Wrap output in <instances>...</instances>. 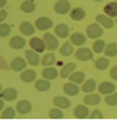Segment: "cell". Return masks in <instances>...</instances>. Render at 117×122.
<instances>
[{
  "instance_id": "6da1fadb",
  "label": "cell",
  "mask_w": 117,
  "mask_h": 122,
  "mask_svg": "<svg viewBox=\"0 0 117 122\" xmlns=\"http://www.w3.org/2000/svg\"><path fill=\"white\" fill-rule=\"evenodd\" d=\"M104 32V28L101 27L100 24H89L86 27V37L88 38H92V40H97V38H101Z\"/></svg>"
},
{
  "instance_id": "7a4b0ae2",
  "label": "cell",
  "mask_w": 117,
  "mask_h": 122,
  "mask_svg": "<svg viewBox=\"0 0 117 122\" xmlns=\"http://www.w3.org/2000/svg\"><path fill=\"white\" fill-rule=\"evenodd\" d=\"M42 40H44V43H46V49L48 51H54V50L59 49V40H57V37L54 36V34H50V32L46 31Z\"/></svg>"
},
{
  "instance_id": "3957f363",
  "label": "cell",
  "mask_w": 117,
  "mask_h": 122,
  "mask_svg": "<svg viewBox=\"0 0 117 122\" xmlns=\"http://www.w3.org/2000/svg\"><path fill=\"white\" fill-rule=\"evenodd\" d=\"M70 2L69 0H57L54 3V12L59 15H66L70 12Z\"/></svg>"
},
{
  "instance_id": "277c9868",
  "label": "cell",
  "mask_w": 117,
  "mask_h": 122,
  "mask_svg": "<svg viewBox=\"0 0 117 122\" xmlns=\"http://www.w3.org/2000/svg\"><path fill=\"white\" fill-rule=\"evenodd\" d=\"M35 28L40 31H48L50 28H53V21L47 16H40V18L35 21Z\"/></svg>"
},
{
  "instance_id": "5b68a950",
  "label": "cell",
  "mask_w": 117,
  "mask_h": 122,
  "mask_svg": "<svg viewBox=\"0 0 117 122\" xmlns=\"http://www.w3.org/2000/svg\"><path fill=\"white\" fill-rule=\"evenodd\" d=\"M75 56L78 60H82V62H85V60H91L94 57V51L91 49H86V47H80L75 51Z\"/></svg>"
},
{
  "instance_id": "8992f818",
  "label": "cell",
  "mask_w": 117,
  "mask_h": 122,
  "mask_svg": "<svg viewBox=\"0 0 117 122\" xmlns=\"http://www.w3.org/2000/svg\"><path fill=\"white\" fill-rule=\"evenodd\" d=\"M63 91H65L66 96H70V97H73V96H78V94H79L80 87H79V84H76V82L69 81V82H66L65 85H63Z\"/></svg>"
},
{
  "instance_id": "52a82bcc",
  "label": "cell",
  "mask_w": 117,
  "mask_h": 122,
  "mask_svg": "<svg viewBox=\"0 0 117 122\" xmlns=\"http://www.w3.org/2000/svg\"><path fill=\"white\" fill-rule=\"evenodd\" d=\"M25 57H26V62H28V65H31V66H37V65L41 63V59H40L38 53H37L35 50H32V49L25 51Z\"/></svg>"
},
{
  "instance_id": "ba28073f",
  "label": "cell",
  "mask_w": 117,
  "mask_h": 122,
  "mask_svg": "<svg viewBox=\"0 0 117 122\" xmlns=\"http://www.w3.org/2000/svg\"><path fill=\"white\" fill-rule=\"evenodd\" d=\"M26 65H28L26 59L15 57V59H12V62H10V69H12V71H16V72H22L23 69L26 68Z\"/></svg>"
},
{
  "instance_id": "9c48e42d",
  "label": "cell",
  "mask_w": 117,
  "mask_h": 122,
  "mask_svg": "<svg viewBox=\"0 0 117 122\" xmlns=\"http://www.w3.org/2000/svg\"><path fill=\"white\" fill-rule=\"evenodd\" d=\"M95 19H97V22L100 24L103 28H105V30H110V28L114 27V21H113V18L107 16L105 13H104V15H97Z\"/></svg>"
},
{
  "instance_id": "30bf717a",
  "label": "cell",
  "mask_w": 117,
  "mask_h": 122,
  "mask_svg": "<svg viewBox=\"0 0 117 122\" xmlns=\"http://www.w3.org/2000/svg\"><path fill=\"white\" fill-rule=\"evenodd\" d=\"M29 46L32 50H35L37 53H42L46 50V43H44L42 38H38V37H32L29 40Z\"/></svg>"
},
{
  "instance_id": "8fae6325",
  "label": "cell",
  "mask_w": 117,
  "mask_h": 122,
  "mask_svg": "<svg viewBox=\"0 0 117 122\" xmlns=\"http://www.w3.org/2000/svg\"><path fill=\"white\" fill-rule=\"evenodd\" d=\"M100 102H101V94H95L94 91L86 93V96L84 97V103L86 106H97V104H100Z\"/></svg>"
},
{
  "instance_id": "7c38bea8",
  "label": "cell",
  "mask_w": 117,
  "mask_h": 122,
  "mask_svg": "<svg viewBox=\"0 0 117 122\" xmlns=\"http://www.w3.org/2000/svg\"><path fill=\"white\" fill-rule=\"evenodd\" d=\"M15 109H16L18 113H21V115H28V113L32 110V104L28 100H21V102H18Z\"/></svg>"
},
{
  "instance_id": "4fadbf2b",
  "label": "cell",
  "mask_w": 117,
  "mask_h": 122,
  "mask_svg": "<svg viewBox=\"0 0 117 122\" xmlns=\"http://www.w3.org/2000/svg\"><path fill=\"white\" fill-rule=\"evenodd\" d=\"M73 115L78 119H86V118H89V109L86 104H78L73 110Z\"/></svg>"
},
{
  "instance_id": "5bb4252c",
  "label": "cell",
  "mask_w": 117,
  "mask_h": 122,
  "mask_svg": "<svg viewBox=\"0 0 117 122\" xmlns=\"http://www.w3.org/2000/svg\"><path fill=\"white\" fill-rule=\"evenodd\" d=\"M116 91V85L113 82H108V81H103L100 85H98V93L103 94V96H107V94H111Z\"/></svg>"
},
{
  "instance_id": "9a60e30c",
  "label": "cell",
  "mask_w": 117,
  "mask_h": 122,
  "mask_svg": "<svg viewBox=\"0 0 117 122\" xmlns=\"http://www.w3.org/2000/svg\"><path fill=\"white\" fill-rule=\"evenodd\" d=\"M0 97L3 100H6V102H12V100H15L18 97V90L13 88V87L5 88V90H2V93H0Z\"/></svg>"
},
{
  "instance_id": "2e32d148",
  "label": "cell",
  "mask_w": 117,
  "mask_h": 122,
  "mask_svg": "<svg viewBox=\"0 0 117 122\" xmlns=\"http://www.w3.org/2000/svg\"><path fill=\"white\" fill-rule=\"evenodd\" d=\"M69 27L66 24H57L54 27V36L57 38H67L69 37Z\"/></svg>"
},
{
  "instance_id": "e0dca14e",
  "label": "cell",
  "mask_w": 117,
  "mask_h": 122,
  "mask_svg": "<svg viewBox=\"0 0 117 122\" xmlns=\"http://www.w3.org/2000/svg\"><path fill=\"white\" fill-rule=\"evenodd\" d=\"M25 44H26V41H25V38L21 37V36H15V37L10 38V41H9V46H10L12 49H15V50H21V49H23Z\"/></svg>"
},
{
  "instance_id": "ac0fdd59",
  "label": "cell",
  "mask_w": 117,
  "mask_h": 122,
  "mask_svg": "<svg viewBox=\"0 0 117 122\" xmlns=\"http://www.w3.org/2000/svg\"><path fill=\"white\" fill-rule=\"evenodd\" d=\"M70 43L73 46H79V47H82L85 43H86V36H84L82 32H73L70 36Z\"/></svg>"
},
{
  "instance_id": "d6986e66",
  "label": "cell",
  "mask_w": 117,
  "mask_h": 122,
  "mask_svg": "<svg viewBox=\"0 0 117 122\" xmlns=\"http://www.w3.org/2000/svg\"><path fill=\"white\" fill-rule=\"evenodd\" d=\"M41 75H42V78H46V80H54V78L59 76V71L53 66H44Z\"/></svg>"
},
{
  "instance_id": "ffe728a7",
  "label": "cell",
  "mask_w": 117,
  "mask_h": 122,
  "mask_svg": "<svg viewBox=\"0 0 117 122\" xmlns=\"http://www.w3.org/2000/svg\"><path fill=\"white\" fill-rule=\"evenodd\" d=\"M35 78H37V72L34 71V69H23L22 74H21V80L23 82H34Z\"/></svg>"
},
{
  "instance_id": "44dd1931",
  "label": "cell",
  "mask_w": 117,
  "mask_h": 122,
  "mask_svg": "<svg viewBox=\"0 0 117 122\" xmlns=\"http://www.w3.org/2000/svg\"><path fill=\"white\" fill-rule=\"evenodd\" d=\"M53 103H54V106H57L60 109H69L70 107V100L67 97H63V96H56L53 99Z\"/></svg>"
},
{
  "instance_id": "7402d4cb",
  "label": "cell",
  "mask_w": 117,
  "mask_h": 122,
  "mask_svg": "<svg viewBox=\"0 0 117 122\" xmlns=\"http://www.w3.org/2000/svg\"><path fill=\"white\" fill-rule=\"evenodd\" d=\"M34 82H35L34 84L35 90H38V91H48L51 88L50 80H46V78H42V80H35Z\"/></svg>"
},
{
  "instance_id": "603a6c76",
  "label": "cell",
  "mask_w": 117,
  "mask_h": 122,
  "mask_svg": "<svg viewBox=\"0 0 117 122\" xmlns=\"http://www.w3.org/2000/svg\"><path fill=\"white\" fill-rule=\"evenodd\" d=\"M69 13H70V18L73 21H82L86 16V13H85V10L82 9V7H72Z\"/></svg>"
},
{
  "instance_id": "cb8c5ba5",
  "label": "cell",
  "mask_w": 117,
  "mask_h": 122,
  "mask_svg": "<svg viewBox=\"0 0 117 122\" xmlns=\"http://www.w3.org/2000/svg\"><path fill=\"white\" fill-rule=\"evenodd\" d=\"M19 31L23 34V36H34V32H35V27H34L31 22L25 21V22H22V24L19 25Z\"/></svg>"
},
{
  "instance_id": "d4e9b609",
  "label": "cell",
  "mask_w": 117,
  "mask_h": 122,
  "mask_svg": "<svg viewBox=\"0 0 117 122\" xmlns=\"http://www.w3.org/2000/svg\"><path fill=\"white\" fill-rule=\"evenodd\" d=\"M104 13L107 16H110V18H116L117 16V2H113L111 3H107L104 6Z\"/></svg>"
},
{
  "instance_id": "484cf974",
  "label": "cell",
  "mask_w": 117,
  "mask_h": 122,
  "mask_svg": "<svg viewBox=\"0 0 117 122\" xmlns=\"http://www.w3.org/2000/svg\"><path fill=\"white\" fill-rule=\"evenodd\" d=\"M76 69V63H73V62H69V63H66V65H63L61 66V71H60V76L61 78H67L72 72H73Z\"/></svg>"
},
{
  "instance_id": "4316f807",
  "label": "cell",
  "mask_w": 117,
  "mask_h": 122,
  "mask_svg": "<svg viewBox=\"0 0 117 122\" xmlns=\"http://www.w3.org/2000/svg\"><path fill=\"white\" fill-rule=\"evenodd\" d=\"M67 78H69L72 82H76V84H82V82L86 80V78H85V74H84L82 71H73Z\"/></svg>"
},
{
  "instance_id": "83f0119b",
  "label": "cell",
  "mask_w": 117,
  "mask_h": 122,
  "mask_svg": "<svg viewBox=\"0 0 117 122\" xmlns=\"http://www.w3.org/2000/svg\"><path fill=\"white\" fill-rule=\"evenodd\" d=\"M73 51H75V50H73V44H72L70 41L63 43V44L60 46V49H59V53H60L61 56H70Z\"/></svg>"
},
{
  "instance_id": "f1b7e54d",
  "label": "cell",
  "mask_w": 117,
  "mask_h": 122,
  "mask_svg": "<svg viewBox=\"0 0 117 122\" xmlns=\"http://www.w3.org/2000/svg\"><path fill=\"white\" fill-rule=\"evenodd\" d=\"M108 65H110V60H108L107 56L100 57V59H97L94 62V66H95V69H98V71H105V69L108 68Z\"/></svg>"
},
{
  "instance_id": "f546056e",
  "label": "cell",
  "mask_w": 117,
  "mask_h": 122,
  "mask_svg": "<svg viewBox=\"0 0 117 122\" xmlns=\"http://www.w3.org/2000/svg\"><path fill=\"white\" fill-rule=\"evenodd\" d=\"M95 88H97V82L92 78H88V80H85L82 82V91L84 93H92Z\"/></svg>"
},
{
  "instance_id": "4dcf8cb0",
  "label": "cell",
  "mask_w": 117,
  "mask_h": 122,
  "mask_svg": "<svg viewBox=\"0 0 117 122\" xmlns=\"http://www.w3.org/2000/svg\"><path fill=\"white\" fill-rule=\"evenodd\" d=\"M35 7H37V5H35L34 0H25V2L21 3V10L25 13H32L35 10Z\"/></svg>"
},
{
  "instance_id": "1f68e13d",
  "label": "cell",
  "mask_w": 117,
  "mask_h": 122,
  "mask_svg": "<svg viewBox=\"0 0 117 122\" xmlns=\"http://www.w3.org/2000/svg\"><path fill=\"white\" fill-rule=\"evenodd\" d=\"M104 53L107 57H114L117 56V43H108L104 47Z\"/></svg>"
},
{
  "instance_id": "d6a6232c",
  "label": "cell",
  "mask_w": 117,
  "mask_h": 122,
  "mask_svg": "<svg viewBox=\"0 0 117 122\" xmlns=\"http://www.w3.org/2000/svg\"><path fill=\"white\" fill-rule=\"evenodd\" d=\"M56 63V56H54V53H47L46 56H42V59H41V65L42 66H51V65H54Z\"/></svg>"
},
{
  "instance_id": "836d02e7",
  "label": "cell",
  "mask_w": 117,
  "mask_h": 122,
  "mask_svg": "<svg viewBox=\"0 0 117 122\" xmlns=\"http://www.w3.org/2000/svg\"><path fill=\"white\" fill-rule=\"evenodd\" d=\"M63 116H65V113H63V109H60V107H53V109H50V112H48V118L50 119H61Z\"/></svg>"
},
{
  "instance_id": "e575fe53",
  "label": "cell",
  "mask_w": 117,
  "mask_h": 122,
  "mask_svg": "<svg viewBox=\"0 0 117 122\" xmlns=\"http://www.w3.org/2000/svg\"><path fill=\"white\" fill-rule=\"evenodd\" d=\"M104 47H105V41L101 40V38H97V40L94 41V44H92L94 53H103V51H104Z\"/></svg>"
},
{
  "instance_id": "d590c367",
  "label": "cell",
  "mask_w": 117,
  "mask_h": 122,
  "mask_svg": "<svg viewBox=\"0 0 117 122\" xmlns=\"http://www.w3.org/2000/svg\"><path fill=\"white\" fill-rule=\"evenodd\" d=\"M15 115H16V109H13V107H3V110H2L3 119H13Z\"/></svg>"
},
{
  "instance_id": "8d00e7d4",
  "label": "cell",
  "mask_w": 117,
  "mask_h": 122,
  "mask_svg": "<svg viewBox=\"0 0 117 122\" xmlns=\"http://www.w3.org/2000/svg\"><path fill=\"white\" fill-rule=\"evenodd\" d=\"M10 30H12V27H10L9 24H5V22H2V24H0V38L7 37L9 34H10Z\"/></svg>"
},
{
  "instance_id": "74e56055",
  "label": "cell",
  "mask_w": 117,
  "mask_h": 122,
  "mask_svg": "<svg viewBox=\"0 0 117 122\" xmlns=\"http://www.w3.org/2000/svg\"><path fill=\"white\" fill-rule=\"evenodd\" d=\"M105 103L108 106H117V91L111 93V94H107L105 96Z\"/></svg>"
},
{
  "instance_id": "f35d334b",
  "label": "cell",
  "mask_w": 117,
  "mask_h": 122,
  "mask_svg": "<svg viewBox=\"0 0 117 122\" xmlns=\"http://www.w3.org/2000/svg\"><path fill=\"white\" fill-rule=\"evenodd\" d=\"M89 118L91 119H103L104 115L101 110H92V112H89Z\"/></svg>"
},
{
  "instance_id": "ab89813d",
  "label": "cell",
  "mask_w": 117,
  "mask_h": 122,
  "mask_svg": "<svg viewBox=\"0 0 117 122\" xmlns=\"http://www.w3.org/2000/svg\"><path fill=\"white\" fill-rule=\"evenodd\" d=\"M110 76L113 78V80H116V81H117V65H116V66H113V68L110 69Z\"/></svg>"
},
{
  "instance_id": "60d3db41",
  "label": "cell",
  "mask_w": 117,
  "mask_h": 122,
  "mask_svg": "<svg viewBox=\"0 0 117 122\" xmlns=\"http://www.w3.org/2000/svg\"><path fill=\"white\" fill-rule=\"evenodd\" d=\"M6 18H7V12L5 9H0V24H2Z\"/></svg>"
},
{
  "instance_id": "b9f144b4",
  "label": "cell",
  "mask_w": 117,
  "mask_h": 122,
  "mask_svg": "<svg viewBox=\"0 0 117 122\" xmlns=\"http://www.w3.org/2000/svg\"><path fill=\"white\" fill-rule=\"evenodd\" d=\"M6 3H7V0H0V9H3L6 6Z\"/></svg>"
},
{
  "instance_id": "7bdbcfd3",
  "label": "cell",
  "mask_w": 117,
  "mask_h": 122,
  "mask_svg": "<svg viewBox=\"0 0 117 122\" xmlns=\"http://www.w3.org/2000/svg\"><path fill=\"white\" fill-rule=\"evenodd\" d=\"M3 107H5V100L0 97V110H3Z\"/></svg>"
},
{
  "instance_id": "ee69618b",
  "label": "cell",
  "mask_w": 117,
  "mask_h": 122,
  "mask_svg": "<svg viewBox=\"0 0 117 122\" xmlns=\"http://www.w3.org/2000/svg\"><path fill=\"white\" fill-rule=\"evenodd\" d=\"M94 2H104V0H94Z\"/></svg>"
},
{
  "instance_id": "f6af8a7d",
  "label": "cell",
  "mask_w": 117,
  "mask_h": 122,
  "mask_svg": "<svg viewBox=\"0 0 117 122\" xmlns=\"http://www.w3.org/2000/svg\"><path fill=\"white\" fill-rule=\"evenodd\" d=\"M2 90H3V88H2V84H0V93H2Z\"/></svg>"
},
{
  "instance_id": "bcb514c9",
  "label": "cell",
  "mask_w": 117,
  "mask_h": 122,
  "mask_svg": "<svg viewBox=\"0 0 117 122\" xmlns=\"http://www.w3.org/2000/svg\"><path fill=\"white\" fill-rule=\"evenodd\" d=\"M114 24H116V25H117V16H116V22H114Z\"/></svg>"
},
{
  "instance_id": "7dc6e473",
  "label": "cell",
  "mask_w": 117,
  "mask_h": 122,
  "mask_svg": "<svg viewBox=\"0 0 117 122\" xmlns=\"http://www.w3.org/2000/svg\"><path fill=\"white\" fill-rule=\"evenodd\" d=\"M114 2H117V0H114Z\"/></svg>"
}]
</instances>
